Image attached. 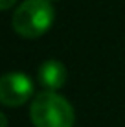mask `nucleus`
<instances>
[{
  "instance_id": "423d86ee",
  "label": "nucleus",
  "mask_w": 125,
  "mask_h": 127,
  "mask_svg": "<svg viewBox=\"0 0 125 127\" xmlns=\"http://www.w3.org/2000/svg\"><path fill=\"white\" fill-rule=\"evenodd\" d=\"M6 125H7V122H6V116L2 114V127H6Z\"/></svg>"
},
{
  "instance_id": "20e7f679",
  "label": "nucleus",
  "mask_w": 125,
  "mask_h": 127,
  "mask_svg": "<svg viewBox=\"0 0 125 127\" xmlns=\"http://www.w3.org/2000/svg\"><path fill=\"white\" fill-rule=\"evenodd\" d=\"M39 81L41 85H44L46 89H50V92L61 89L66 81V68L61 61H44L39 68Z\"/></svg>"
},
{
  "instance_id": "7ed1b4c3",
  "label": "nucleus",
  "mask_w": 125,
  "mask_h": 127,
  "mask_svg": "<svg viewBox=\"0 0 125 127\" xmlns=\"http://www.w3.org/2000/svg\"><path fill=\"white\" fill-rule=\"evenodd\" d=\"M33 92V85L28 76L20 72H9L0 79V101L7 107H19L26 103Z\"/></svg>"
},
{
  "instance_id": "39448f33",
  "label": "nucleus",
  "mask_w": 125,
  "mask_h": 127,
  "mask_svg": "<svg viewBox=\"0 0 125 127\" xmlns=\"http://www.w3.org/2000/svg\"><path fill=\"white\" fill-rule=\"evenodd\" d=\"M13 2L15 0H0V6H2V9H7V7H11Z\"/></svg>"
},
{
  "instance_id": "f257e3e1",
  "label": "nucleus",
  "mask_w": 125,
  "mask_h": 127,
  "mask_svg": "<svg viewBox=\"0 0 125 127\" xmlns=\"http://www.w3.org/2000/svg\"><path fill=\"white\" fill-rule=\"evenodd\" d=\"M55 19L50 0H24L13 13V30L24 39H37L48 32Z\"/></svg>"
},
{
  "instance_id": "f03ea898",
  "label": "nucleus",
  "mask_w": 125,
  "mask_h": 127,
  "mask_svg": "<svg viewBox=\"0 0 125 127\" xmlns=\"http://www.w3.org/2000/svg\"><path fill=\"white\" fill-rule=\"evenodd\" d=\"M29 118L35 127H72L75 114L72 105L57 92H41L31 101Z\"/></svg>"
}]
</instances>
